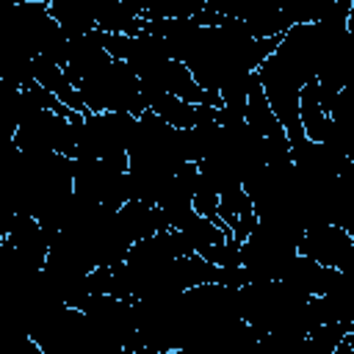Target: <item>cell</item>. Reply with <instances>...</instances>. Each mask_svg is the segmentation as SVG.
I'll return each mask as SVG.
<instances>
[{
    "label": "cell",
    "mask_w": 354,
    "mask_h": 354,
    "mask_svg": "<svg viewBox=\"0 0 354 354\" xmlns=\"http://www.w3.org/2000/svg\"><path fill=\"white\" fill-rule=\"evenodd\" d=\"M299 254L315 260L324 268H343L346 260L354 254V241L351 235L337 227V224H321L304 232L301 243H299Z\"/></svg>",
    "instance_id": "6da1fadb"
},
{
    "label": "cell",
    "mask_w": 354,
    "mask_h": 354,
    "mask_svg": "<svg viewBox=\"0 0 354 354\" xmlns=\"http://www.w3.org/2000/svg\"><path fill=\"white\" fill-rule=\"evenodd\" d=\"M116 213H119L122 230L127 232V238H130L133 243H138V241H144V238H152V235H158V232L171 230V227H169V218H166V213H163L160 207L147 205V202H138V199L124 202Z\"/></svg>",
    "instance_id": "7a4b0ae2"
},
{
    "label": "cell",
    "mask_w": 354,
    "mask_h": 354,
    "mask_svg": "<svg viewBox=\"0 0 354 354\" xmlns=\"http://www.w3.org/2000/svg\"><path fill=\"white\" fill-rule=\"evenodd\" d=\"M246 124L260 138H266V141H282V138H288L285 130H282V124H279V119H277V113L271 111V105H268V100L263 94V86H260L257 75H252L249 91H246Z\"/></svg>",
    "instance_id": "3957f363"
},
{
    "label": "cell",
    "mask_w": 354,
    "mask_h": 354,
    "mask_svg": "<svg viewBox=\"0 0 354 354\" xmlns=\"http://www.w3.org/2000/svg\"><path fill=\"white\" fill-rule=\"evenodd\" d=\"M97 11L100 8H88V6L72 3V0L50 3V17L69 39H80V36H88L91 30H97Z\"/></svg>",
    "instance_id": "277c9868"
},
{
    "label": "cell",
    "mask_w": 354,
    "mask_h": 354,
    "mask_svg": "<svg viewBox=\"0 0 354 354\" xmlns=\"http://www.w3.org/2000/svg\"><path fill=\"white\" fill-rule=\"evenodd\" d=\"M299 116H301V127H304L307 141H313V144H324L326 130H329V116L324 113L321 100H318V77H310V80L301 86Z\"/></svg>",
    "instance_id": "5b68a950"
}]
</instances>
